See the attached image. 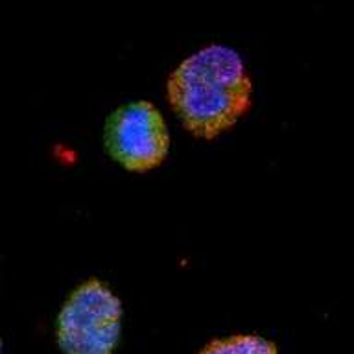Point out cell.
Masks as SVG:
<instances>
[{
    "mask_svg": "<svg viewBox=\"0 0 354 354\" xmlns=\"http://www.w3.org/2000/svg\"><path fill=\"white\" fill-rule=\"evenodd\" d=\"M122 301L105 282L88 279L74 288L55 319L63 354H113L122 336Z\"/></svg>",
    "mask_w": 354,
    "mask_h": 354,
    "instance_id": "cell-2",
    "label": "cell"
},
{
    "mask_svg": "<svg viewBox=\"0 0 354 354\" xmlns=\"http://www.w3.org/2000/svg\"><path fill=\"white\" fill-rule=\"evenodd\" d=\"M198 354H279V351L275 343L259 334H234L212 339Z\"/></svg>",
    "mask_w": 354,
    "mask_h": 354,
    "instance_id": "cell-4",
    "label": "cell"
},
{
    "mask_svg": "<svg viewBox=\"0 0 354 354\" xmlns=\"http://www.w3.org/2000/svg\"><path fill=\"white\" fill-rule=\"evenodd\" d=\"M104 144L115 162L129 171H149L170 149L168 126L151 102L137 100L115 109L104 127Z\"/></svg>",
    "mask_w": 354,
    "mask_h": 354,
    "instance_id": "cell-3",
    "label": "cell"
},
{
    "mask_svg": "<svg viewBox=\"0 0 354 354\" xmlns=\"http://www.w3.org/2000/svg\"><path fill=\"white\" fill-rule=\"evenodd\" d=\"M253 82L242 55L225 44H207L171 71L166 96L187 131L216 138L251 107Z\"/></svg>",
    "mask_w": 354,
    "mask_h": 354,
    "instance_id": "cell-1",
    "label": "cell"
}]
</instances>
